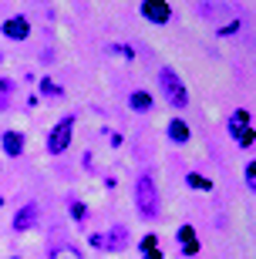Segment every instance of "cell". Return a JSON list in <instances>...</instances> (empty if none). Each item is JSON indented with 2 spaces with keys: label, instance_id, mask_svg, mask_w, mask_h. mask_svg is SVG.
Instances as JSON below:
<instances>
[{
  "label": "cell",
  "instance_id": "cell-3",
  "mask_svg": "<svg viewBox=\"0 0 256 259\" xmlns=\"http://www.w3.org/2000/svg\"><path fill=\"white\" fill-rule=\"evenodd\" d=\"M71 128H75V115H64L61 125H54V132L48 135V152L51 155H61L71 148Z\"/></svg>",
  "mask_w": 256,
  "mask_h": 259
},
{
  "label": "cell",
  "instance_id": "cell-20",
  "mask_svg": "<svg viewBox=\"0 0 256 259\" xmlns=\"http://www.w3.org/2000/svg\"><path fill=\"white\" fill-rule=\"evenodd\" d=\"M246 185H249V189H256V165L253 162L246 165Z\"/></svg>",
  "mask_w": 256,
  "mask_h": 259
},
{
  "label": "cell",
  "instance_id": "cell-6",
  "mask_svg": "<svg viewBox=\"0 0 256 259\" xmlns=\"http://www.w3.org/2000/svg\"><path fill=\"white\" fill-rule=\"evenodd\" d=\"M4 34H7L10 40H27V34H30L27 17H10V20H4Z\"/></svg>",
  "mask_w": 256,
  "mask_h": 259
},
{
  "label": "cell",
  "instance_id": "cell-16",
  "mask_svg": "<svg viewBox=\"0 0 256 259\" xmlns=\"http://www.w3.org/2000/svg\"><path fill=\"white\" fill-rule=\"evenodd\" d=\"M236 138H239V145H243V148H253V142H256V132H253V125H249V128H243V132H239Z\"/></svg>",
  "mask_w": 256,
  "mask_h": 259
},
{
  "label": "cell",
  "instance_id": "cell-7",
  "mask_svg": "<svg viewBox=\"0 0 256 259\" xmlns=\"http://www.w3.org/2000/svg\"><path fill=\"white\" fill-rule=\"evenodd\" d=\"M34 222H38V205H34V202H27V205L14 215V229H17V232H27V229H34Z\"/></svg>",
  "mask_w": 256,
  "mask_h": 259
},
{
  "label": "cell",
  "instance_id": "cell-18",
  "mask_svg": "<svg viewBox=\"0 0 256 259\" xmlns=\"http://www.w3.org/2000/svg\"><path fill=\"white\" fill-rule=\"evenodd\" d=\"M179 242L182 246H186V242H196V229H192V226H182L179 229Z\"/></svg>",
  "mask_w": 256,
  "mask_h": 259
},
{
  "label": "cell",
  "instance_id": "cell-2",
  "mask_svg": "<svg viewBox=\"0 0 256 259\" xmlns=\"http://www.w3.org/2000/svg\"><path fill=\"white\" fill-rule=\"evenodd\" d=\"M159 84H162V95H165V101H169L172 108H186L189 105V91H186L182 77L175 74L172 67H162L159 71Z\"/></svg>",
  "mask_w": 256,
  "mask_h": 259
},
{
  "label": "cell",
  "instance_id": "cell-1",
  "mask_svg": "<svg viewBox=\"0 0 256 259\" xmlns=\"http://www.w3.org/2000/svg\"><path fill=\"white\" fill-rule=\"evenodd\" d=\"M135 209H138L142 219L159 215V189H155L152 175H138V182H135Z\"/></svg>",
  "mask_w": 256,
  "mask_h": 259
},
{
  "label": "cell",
  "instance_id": "cell-8",
  "mask_svg": "<svg viewBox=\"0 0 256 259\" xmlns=\"http://www.w3.org/2000/svg\"><path fill=\"white\" fill-rule=\"evenodd\" d=\"M0 145H4V152H7L10 158H17V155L24 152V135H20V132H4Z\"/></svg>",
  "mask_w": 256,
  "mask_h": 259
},
{
  "label": "cell",
  "instance_id": "cell-11",
  "mask_svg": "<svg viewBox=\"0 0 256 259\" xmlns=\"http://www.w3.org/2000/svg\"><path fill=\"white\" fill-rule=\"evenodd\" d=\"M51 259H85L81 256V249H78V246H54V249H51Z\"/></svg>",
  "mask_w": 256,
  "mask_h": 259
},
{
  "label": "cell",
  "instance_id": "cell-15",
  "mask_svg": "<svg viewBox=\"0 0 256 259\" xmlns=\"http://www.w3.org/2000/svg\"><path fill=\"white\" fill-rule=\"evenodd\" d=\"M41 95H44V98H61V95H64V88H57L51 77H44V81H41Z\"/></svg>",
  "mask_w": 256,
  "mask_h": 259
},
{
  "label": "cell",
  "instance_id": "cell-5",
  "mask_svg": "<svg viewBox=\"0 0 256 259\" xmlns=\"http://www.w3.org/2000/svg\"><path fill=\"white\" fill-rule=\"evenodd\" d=\"M142 17L152 20V24H169L172 17L169 0H142Z\"/></svg>",
  "mask_w": 256,
  "mask_h": 259
},
{
  "label": "cell",
  "instance_id": "cell-22",
  "mask_svg": "<svg viewBox=\"0 0 256 259\" xmlns=\"http://www.w3.org/2000/svg\"><path fill=\"white\" fill-rule=\"evenodd\" d=\"M0 202H4V199H0Z\"/></svg>",
  "mask_w": 256,
  "mask_h": 259
},
{
  "label": "cell",
  "instance_id": "cell-13",
  "mask_svg": "<svg viewBox=\"0 0 256 259\" xmlns=\"http://www.w3.org/2000/svg\"><path fill=\"white\" fill-rule=\"evenodd\" d=\"M128 105H132L135 111H149V108H152V95H145V91H132Z\"/></svg>",
  "mask_w": 256,
  "mask_h": 259
},
{
  "label": "cell",
  "instance_id": "cell-23",
  "mask_svg": "<svg viewBox=\"0 0 256 259\" xmlns=\"http://www.w3.org/2000/svg\"><path fill=\"white\" fill-rule=\"evenodd\" d=\"M14 259H17V256H14Z\"/></svg>",
  "mask_w": 256,
  "mask_h": 259
},
{
  "label": "cell",
  "instance_id": "cell-19",
  "mask_svg": "<svg viewBox=\"0 0 256 259\" xmlns=\"http://www.w3.org/2000/svg\"><path fill=\"white\" fill-rule=\"evenodd\" d=\"M71 215H75V219L81 222V219H85V215H88V209H85V205H81V202H71Z\"/></svg>",
  "mask_w": 256,
  "mask_h": 259
},
{
  "label": "cell",
  "instance_id": "cell-12",
  "mask_svg": "<svg viewBox=\"0 0 256 259\" xmlns=\"http://www.w3.org/2000/svg\"><path fill=\"white\" fill-rule=\"evenodd\" d=\"M10 101H14V81L0 77V111H7Z\"/></svg>",
  "mask_w": 256,
  "mask_h": 259
},
{
  "label": "cell",
  "instance_id": "cell-14",
  "mask_svg": "<svg viewBox=\"0 0 256 259\" xmlns=\"http://www.w3.org/2000/svg\"><path fill=\"white\" fill-rule=\"evenodd\" d=\"M155 246H159V239H155V236H145V239H142V252H145V259H162V252L155 249Z\"/></svg>",
  "mask_w": 256,
  "mask_h": 259
},
{
  "label": "cell",
  "instance_id": "cell-10",
  "mask_svg": "<svg viewBox=\"0 0 256 259\" xmlns=\"http://www.w3.org/2000/svg\"><path fill=\"white\" fill-rule=\"evenodd\" d=\"M243 128H249V111H246V108L233 111V118H229V132H233V135H239Z\"/></svg>",
  "mask_w": 256,
  "mask_h": 259
},
{
  "label": "cell",
  "instance_id": "cell-4",
  "mask_svg": "<svg viewBox=\"0 0 256 259\" xmlns=\"http://www.w3.org/2000/svg\"><path fill=\"white\" fill-rule=\"evenodd\" d=\"M88 242H91L95 249L118 252V249H125V246H128V229H125V226H115V229H108V232H98V236H91Z\"/></svg>",
  "mask_w": 256,
  "mask_h": 259
},
{
  "label": "cell",
  "instance_id": "cell-17",
  "mask_svg": "<svg viewBox=\"0 0 256 259\" xmlns=\"http://www.w3.org/2000/svg\"><path fill=\"white\" fill-rule=\"evenodd\" d=\"M186 182H189L192 189H212V182H209V179H202V175H196V172H192Z\"/></svg>",
  "mask_w": 256,
  "mask_h": 259
},
{
  "label": "cell",
  "instance_id": "cell-9",
  "mask_svg": "<svg viewBox=\"0 0 256 259\" xmlns=\"http://www.w3.org/2000/svg\"><path fill=\"white\" fill-rule=\"evenodd\" d=\"M169 138L175 145H186V142H189V125H186L182 118H172V121H169Z\"/></svg>",
  "mask_w": 256,
  "mask_h": 259
},
{
  "label": "cell",
  "instance_id": "cell-21",
  "mask_svg": "<svg viewBox=\"0 0 256 259\" xmlns=\"http://www.w3.org/2000/svg\"><path fill=\"white\" fill-rule=\"evenodd\" d=\"M196 252H199V239H196V242H186V246H182V256H196Z\"/></svg>",
  "mask_w": 256,
  "mask_h": 259
}]
</instances>
